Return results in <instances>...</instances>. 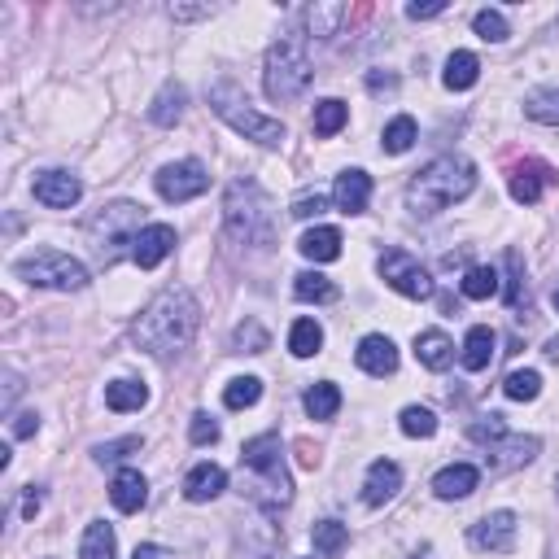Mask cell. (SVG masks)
Segmentation results:
<instances>
[{
	"mask_svg": "<svg viewBox=\"0 0 559 559\" xmlns=\"http://www.w3.org/2000/svg\"><path fill=\"white\" fill-rule=\"evenodd\" d=\"M197 328H201L197 297L188 289H162L145 311H140L136 328H132V341L145 354H153V359H171V354L193 346Z\"/></svg>",
	"mask_w": 559,
	"mask_h": 559,
	"instance_id": "6da1fadb",
	"label": "cell"
},
{
	"mask_svg": "<svg viewBox=\"0 0 559 559\" xmlns=\"http://www.w3.org/2000/svg\"><path fill=\"white\" fill-rule=\"evenodd\" d=\"M472 188H477V166L468 158H459V153H446V158L428 162L407 184V210L415 219H433V214H442L455 201H463Z\"/></svg>",
	"mask_w": 559,
	"mask_h": 559,
	"instance_id": "7a4b0ae2",
	"label": "cell"
},
{
	"mask_svg": "<svg viewBox=\"0 0 559 559\" xmlns=\"http://www.w3.org/2000/svg\"><path fill=\"white\" fill-rule=\"evenodd\" d=\"M223 228L236 245H254V249H267L276 245V210H271V197L258 188V180H241L228 184L223 193Z\"/></svg>",
	"mask_w": 559,
	"mask_h": 559,
	"instance_id": "3957f363",
	"label": "cell"
},
{
	"mask_svg": "<svg viewBox=\"0 0 559 559\" xmlns=\"http://www.w3.org/2000/svg\"><path fill=\"white\" fill-rule=\"evenodd\" d=\"M241 463L249 468V498L267 511V516H280L284 507L293 503V481L284 472V450L276 433H263L254 442H245Z\"/></svg>",
	"mask_w": 559,
	"mask_h": 559,
	"instance_id": "277c9868",
	"label": "cell"
},
{
	"mask_svg": "<svg viewBox=\"0 0 559 559\" xmlns=\"http://www.w3.org/2000/svg\"><path fill=\"white\" fill-rule=\"evenodd\" d=\"M210 110L223 118V123L232 127L236 136H245V140H254V145H267V149H276L280 140H284V123L280 118H267V114H258L254 105H249V97L241 92V83H232V79H219V83H210Z\"/></svg>",
	"mask_w": 559,
	"mask_h": 559,
	"instance_id": "5b68a950",
	"label": "cell"
},
{
	"mask_svg": "<svg viewBox=\"0 0 559 559\" xmlns=\"http://www.w3.org/2000/svg\"><path fill=\"white\" fill-rule=\"evenodd\" d=\"M315 79V66L306 49L297 40H280L267 49V62H263V88L271 101H297Z\"/></svg>",
	"mask_w": 559,
	"mask_h": 559,
	"instance_id": "8992f818",
	"label": "cell"
},
{
	"mask_svg": "<svg viewBox=\"0 0 559 559\" xmlns=\"http://www.w3.org/2000/svg\"><path fill=\"white\" fill-rule=\"evenodd\" d=\"M140 232L145 228H140L136 201H114V206H105L101 214L88 219V241H92V249H97L101 263H114V258L123 254V245H136Z\"/></svg>",
	"mask_w": 559,
	"mask_h": 559,
	"instance_id": "52a82bcc",
	"label": "cell"
},
{
	"mask_svg": "<svg viewBox=\"0 0 559 559\" xmlns=\"http://www.w3.org/2000/svg\"><path fill=\"white\" fill-rule=\"evenodd\" d=\"M14 271L27 284H40V289H83L88 284V267L79 263V258L62 254V249H35V254L18 258Z\"/></svg>",
	"mask_w": 559,
	"mask_h": 559,
	"instance_id": "ba28073f",
	"label": "cell"
},
{
	"mask_svg": "<svg viewBox=\"0 0 559 559\" xmlns=\"http://www.w3.org/2000/svg\"><path fill=\"white\" fill-rule=\"evenodd\" d=\"M376 267H380V280L394 293L411 297V302H428V297H433V276H428L420 267V258H411L407 249H385Z\"/></svg>",
	"mask_w": 559,
	"mask_h": 559,
	"instance_id": "9c48e42d",
	"label": "cell"
},
{
	"mask_svg": "<svg viewBox=\"0 0 559 559\" xmlns=\"http://www.w3.org/2000/svg\"><path fill=\"white\" fill-rule=\"evenodd\" d=\"M153 184H158V193L162 201H193L201 197L210 188V175H206V166H201L197 158H184V162H171V166H162L158 175H153Z\"/></svg>",
	"mask_w": 559,
	"mask_h": 559,
	"instance_id": "30bf717a",
	"label": "cell"
},
{
	"mask_svg": "<svg viewBox=\"0 0 559 559\" xmlns=\"http://www.w3.org/2000/svg\"><path fill=\"white\" fill-rule=\"evenodd\" d=\"M516 511H490L485 520L468 529V546L472 551H490V555H507L516 546Z\"/></svg>",
	"mask_w": 559,
	"mask_h": 559,
	"instance_id": "8fae6325",
	"label": "cell"
},
{
	"mask_svg": "<svg viewBox=\"0 0 559 559\" xmlns=\"http://www.w3.org/2000/svg\"><path fill=\"white\" fill-rule=\"evenodd\" d=\"M542 442L538 437H520V433H507L498 442L485 446V468L490 472H511V468H525V463L538 459Z\"/></svg>",
	"mask_w": 559,
	"mask_h": 559,
	"instance_id": "7c38bea8",
	"label": "cell"
},
{
	"mask_svg": "<svg viewBox=\"0 0 559 559\" xmlns=\"http://www.w3.org/2000/svg\"><path fill=\"white\" fill-rule=\"evenodd\" d=\"M31 193H35L40 206H49V210H70L83 197V184L70 171H40L35 175V184H31Z\"/></svg>",
	"mask_w": 559,
	"mask_h": 559,
	"instance_id": "4fadbf2b",
	"label": "cell"
},
{
	"mask_svg": "<svg viewBox=\"0 0 559 559\" xmlns=\"http://www.w3.org/2000/svg\"><path fill=\"white\" fill-rule=\"evenodd\" d=\"M171 249H175V228H166V223H149V228L136 236L132 258H136L140 271H153L166 254H171Z\"/></svg>",
	"mask_w": 559,
	"mask_h": 559,
	"instance_id": "5bb4252c",
	"label": "cell"
},
{
	"mask_svg": "<svg viewBox=\"0 0 559 559\" xmlns=\"http://www.w3.org/2000/svg\"><path fill=\"white\" fill-rule=\"evenodd\" d=\"M354 359H359V367L367 376H394L398 372V346L389 337H380V332H372V337L359 341Z\"/></svg>",
	"mask_w": 559,
	"mask_h": 559,
	"instance_id": "9a60e30c",
	"label": "cell"
},
{
	"mask_svg": "<svg viewBox=\"0 0 559 559\" xmlns=\"http://www.w3.org/2000/svg\"><path fill=\"white\" fill-rule=\"evenodd\" d=\"M398 490H402V468L394 459H376L372 468H367V481H363V503L380 507V503H389Z\"/></svg>",
	"mask_w": 559,
	"mask_h": 559,
	"instance_id": "2e32d148",
	"label": "cell"
},
{
	"mask_svg": "<svg viewBox=\"0 0 559 559\" xmlns=\"http://www.w3.org/2000/svg\"><path fill=\"white\" fill-rule=\"evenodd\" d=\"M551 184H555V171L546 162H525L511 171V197H516L520 206H533Z\"/></svg>",
	"mask_w": 559,
	"mask_h": 559,
	"instance_id": "e0dca14e",
	"label": "cell"
},
{
	"mask_svg": "<svg viewBox=\"0 0 559 559\" xmlns=\"http://www.w3.org/2000/svg\"><path fill=\"white\" fill-rule=\"evenodd\" d=\"M350 9L346 5H332V0H315V5H306V35L311 40H332V35H341V27H346Z\"/></svg>",
	"mask_w": 559,
	"mask_h": 559,
	"instance_id": "ac0fdd59",
	"label": "cell"
},
{
	"mask_svg": "<svg viewBox=\"0 0 559 559\" xmlns=\"http://www.w3.org/2000/svg\"><path fill=\"white\" fill-rule=\"evenodd\" d=\"M223 490H228V472H223L219 463H197V468L188 472V481H184L188 503H210V498H219Z\"/></svg>",
	"mask_w": 559,
	"mask_h": 559,
	"instance_id": "d6986e66",
	"label": "cell"
},
{
	"mask_svg": "<svg viewBox=\"0 0 559 559\" xmlns=\"http://www.w3.org/2000/svg\"><path fill=\"white\" fill-rule=\"evenodd\" d=\"M415 359H420L428 372H446V367L455 363V341H450L442 328H428L415 337Z\"/></svg>",
	"mask_w": 559,
	"mask_h": 559,
	"instance_id": "ffe728a7",
	"label": "cell"
},
{
	"mask_svg": "<svg viewBox=\"0 0 559 559\" xmlns=\"http://www.w3.org/2000/svg\"><path fill=\"white\" fill-rule=\"evenodd\" d=\"M477 485H481V472L472 468V463H450V468H442L433 477V494L450 503V498H468Z\"/></svg>",
	"mask_w": 559,
	"mask_h": 559,
	"instance_id": "44dd1931",
	"label": "cell"
},
{
	"mask_svg": "<svg viewBox=\"0 0 559 559\" xmlns=\"http://www.w3.org/2000/svg\"><path fill=\"white\" fill-rule=\"evenodd\" d=\"M367 197H372V175L367 171H346L337 175V188H332V201H337L346 214H363Z\"/></svg>",
	"mask_w": 559,
	"mask_h": 559,
	"instance_id": "7402d4cb",
	"label": "cell"
},
{
	"mask_svg": "<svg viewBox=\"0 0 559 559\" xmlns=\"http://www.w3.org/2000/svg\"><path fill=\"white\" fill-rule=\"evenodd\" d=\"M145 498H149V481L140 477L136 468H123V472H118L114 485H110V503H114L118 511H127V516H132V511L145 507Z\"/></svg>",
	"mask_w": 559,
	"mask_h": 559,
	"instance_id": "603a6c76",
	"label": "cell"
},
{
	"mask_svg": "<svg viewBox=\"0 0 559 559\" xmlns=\"http://www.w3.org/2000/svg\"><path fill=\"white\" fill-rule=\"evenodd\" d=\"M297 249H302L311 263H337L341 258V232L337 228H311L297 241Z\"/></svg>",
	"mask_w": 559,
	"mask_h": 559,
	"instance_id": "cb8c5ba5",
	"label": "cell"
},
{
	"mask_svg": "<svg viewBox=\"0 0 559 559\" xmlns=\"http://www.w3.org/2000/svg\"><path fill=\"white\" fill-rule=\"evenodd\" d=\"M481 79V62H477V53H450L446 57V75H442V83L450 92H468L472 83Z\"/></svg>",
	"mask_w": 559,
	"mask_h": 559,
	"instance_id": "d4e9b609",
	"label": "cell"
},
{
	"mask_svg": "<svg viewBox=\"0 0 559 559\" xmlns=\"http://www.w3.org/2000/svg\"><path fill=\"white\" fill-rule=\"evenodd\" d=\"M184 88L180 83H166V88L153 97V105H149V123H158V127H175L184 118Z\"/></svg>",
	"mask_w": 559,
	"mask_h": 559,
	"instance_id": "484cf974",
	"label": "cell"
},
{
	"mask_svg": "<svg viewBox=\"0 0 559 559\" xmlns=\"http://www.w3.org/2000/svg\"><path fill=\"white\" fill-rule=\"evenodd\" d=\"M494 346H498L494 328L477 324V328L468 332V341H463V367H468V372H481V367H490V359H494Z\"/></svg>",
	"mask_w": 559,
	"mask_h": 559,
	"instance_id": "4316f807",
	"label": "cell"
},
{
	"mask_svg": "<svg viewBox=\"0 0 559 559\" xmlns=\"http://www.w3.org/2000/svg\"><path fill=\"white\" fill-rule=\"evenodd\" d=\"M302 407H306V415H311V420H332V415L341 411V389L332 385V380H319V385L306 389Z\"/></svg>",
	"mask_w": 559,
	"mask_h": 559,
	"instance_id": "83f0119b",
	"label": "cell"
},
{
	"mask_svg": "<svg viewBox=\"0 0 559 559\" xmlns=\"http://www.w3.org/2000/svg\"><path fill=\"white\" fill-rule=\"evenodd\" d=\"M114 555H118V538H114V529L105 525V520H97V525L83 529L79 559H114Z\"/></svg>",
	"mask_w": 559,
	"mask_h": 559,
	"instance_id": "f1b7e54d",
	"label": "cell"
},
{
	"mask_svg": "<svg viewBox=\"0 0 559 559\" xmlns=\"http://www.w3.org/2000/svg\"><path fill=\"white\" fill-rule=\"evenodd\" d=\"M149 402V389L140 380H114L105 385V407L110 411H140Z\"/></svg>",
	"mask_w": 559,
	"mask_h": 559,
	"instance_id": "f546056e",
	"label": "cell"
},
{
	"mask_svg": "<svg viewBox=\"0 0 559 559\" xmlns=\"http://www.w3.org/2000/svg\"><path fill=\"white\" fill-rule=\"evenodd\" d=\"M293 297L297 302H337V284L319 271H302V276H293Z\"/></svg>",
	"mask_w": 559,
	"mask_h": 559,
	"instance_id": "4dcf8cb0",
	"label": "cell"
},
{
	"mask_svg": "<svg viewBox=\"0 0 559 559\" xmlns=\"http://www.w3.org/2000/svg\"><path fill=\"white\" fill-rule=\"evenodd\" d=\"M529 297V280H525V258L516 254V249H507V289H503V302L511 311H520Z\"/></svg>",
	"mask_w": 559,
	"mask_h": 559,
	"instance_id": "1f68e13d",
	"label": "cell"
},
{
	"mask_svg": "<svg viewBox=\"0 0 559 559\" xmlns=\"http://www.w3.org/2000/svg\"><path fill=\"white\" fill-rule=\"evenodd\" d=\"M525 114L533 118V123H542V127H559V88H538V92H529Z\"/></svg>",
	"mask_w": 559,
	"mask_h": 559,
	"instance_id": "d6a6232c",
	"label": "cell"
},
{
	"mask_svg": "<svg viewBox=\"0 0 559 559\" xmlns=\"http://www.w3.org/2000/svg\"><path fill=\"white\" fill-rule=\"evenodd\" d=\"M311 538H315V551H319V555H324V559H337L341 551H346V542H350V529L337 525V520H319Z\"/></svg>",
	"mask_w": 559,
	"mask_h": 559,
	"instance_id": "836d02e7",
	"label": "cell"
},
{
	"mask_svg": "<svg viewBox=\"0 0 559 559\" xmlns=\"http://www.w3.org/2000/svg\"><path fill=\"white\" fill-rule=\"evenodd\" d=\"M319 346H324V328H319L315 319H297L289 332V350L297 359H311V354H319Z\"/></svg>",
	"mask_w": 559,
	"mask_h": 559,
	"instance_id": "e575fe53",
	"label": "cell"
},
{
	"mask_svg": "<svg viewBox=\"0 0 559 559\" xmlns=\"http://www.w3.org/2000/svg\"><path fill=\"white\" fill-rule=\"evenodd\" d=\"M463 297H472V302H485V297H494L503 284H498V271L494 267H468V276L459 280Z\"/></svg>",
	"mask_w": 559,
	"mask_h": 559,
	"instance_id": "d590c367",
	"label": "cell"
},
{
	"mask_svg": "<svg viewBox=\"0 0 559 559\" xmlns=\"http://www.w3.org/2000/svg\"><path fill=\"white\" fill-rule=\"evenodd\" d=\"M258 398H263V380L258 376H236V380H228V389H223V402H228L232 411L254 407Z\"/></svg>",
	"mask_w": 559,
	"mask_h": 559,
	"instance_id": "8d00e7d4",
	"label": "cell"
},
{
	"mask_svg": "<svg viewBox=\"0 0 559 559\" xmlns=\"http://www.w3.org/2000/svg\"><path fill=\"white\" fill-rule=\"evenodd\" d=\"M415 136H420V132H415V118L398 114L394 123L385 127V136H380V149H385V153H407L415 145Z\"/></svg>",
	"mask_w": 559,
	"mask_h": 559,
	"instance_id": "74e56055",
	"label": "cell"
},
{
	"mask_svg": "<svg viewBox=\"0 0 559 559\" xmlns=\"http://www.w3.org/2000/svg\"><path fill=\"white\" fill-rule=\"evenodd\" d=\"M346 118H350V110H346V101H319L315 105V136H337L341 127H346Z\"/></svg>",
	"mask_w": 559,
	"mask_h": 559,
	"instance_id": "f35d334b",
	"label": "cell"
},
{
	"mask_svg": "<svg viewBox=\"0 0 559 559\" xmlns=\"http://www.w3.org/2000/svg\"><path fill=\"white\" fill-rule=\"evenodd\" d=\"M271 346V337H267V328L258 324V319H245V324H236L232 332V350L236 354H263Z\"/></svg>",
	"mask_w": 559,
	"mask_h": 559,
	"instance_id": "ab89813d",
	"label": "cell"
},
{
	"mask_svg": "<svg viewBox=\"0 0 559 559\" xmlns=\"http://www.w3.org/2000/svg\"><path fill=\"white\" fill-rule=\"evenodd\" d=\"M503 394L511 398V402H533L542 394V376L533 372V367H525V372H511L507 380H503Z\"/></svg>",
	"mask_w": 559,
	"mask_h": 559,
	"instance_id": "60d3db41",
	"label": "cell"
},
{
	"mask_svg": "<svg viewBox=\"0 0 559 559\" xmlns=\"http://www.w3.org/2000/svg\"><path fill=\"white\" fill-rule=\"evenodd\" d=\"M398 424H402V433H407V437H433L437 433V415L428 407H407Z\"/></svg>",
	"mask_w": 559,
	"mask_h": 559,
	"instance_id": "b9f144b4",
	"label": "cell"
},
{
	"mask_svg": "<svg viewBox=\"0 0 559 559\" xmlns=\"http://www.w3.org/2000/svg\"><path fill=\"white\" fill-rule=\"evenodd\" d=\"M472 27H477V35H481V40H490V44L507 40V18L498 14V9H481V14L472 18Z\"/></svg>",
	"mask_w": 559,
	"mask_h": 559,
	"instance_id": "7bdbcfd3",
	"label": "cell"
},
{
	"mask_svg": "<svg viewBox=\"0 0 559 559\" xmlns=\"http://www.w3.org/2000/svg\"><path fill=\"white\" fill-rule=\"evenodd\" d=\"M468 437H472V442H481V446H490V442H498V437H507L503 415H481V420L468 428Z\"/></svg>",
	"mask_w": 559,
	"mask_h": 559,
	"instance_id": "ee69618b",
	"label": "cell"
},
{
	"mask_svg": "<svg viewBox=\"0 0 559 559\" xmlns=\"http://www.w3.org/2000/svg\"><path fill=\"white\" fill-rule=\"evenodd\" d=\"M145 442H140V437H123V442H101L97 450H92V455H97V463H114V459H127L132 455V450H140Z\"/></svg>",
	"mask_w": 559,
	"mask_h": 559,
	"instance_id": "f6af8a7d",
	"label": "cell"
},
{
	"mask_svg": "<svg viewBox=\"0 0 559 559\" xmlns=\"http://www.w3.org/2000/svg\"><path fill=\"white\" fill-rule=\"evenodd\" d=\"M188 437H193V446H214V442H219V424H214L210 415H193Z\"/></svg>",
	"mask_w": 559,
	"mask_h": 559,
	"instance_id": "bcb514c9",
	"label": "cell"
},
{
	"mask_svg": "<svg viewBox=\"0 0 559 559\" xmlns=\"http://www.w3.org/2000/svg\"><path fill=\"white\" fill-rule=\"evenodd\" d=\"M324 206H328L324 193H302V197H297L293 206H289V214H293V219H311V214H319Z\"/></svg>",
	"mask_w": 559,
	"mask_h": 559,
	"instance_id": "7dc6e473",
	"label": "cell"
},
{
	"mask_svg": "<svg viewBox=\"0 0 559 559\" xmlns=\"http://www.w3.org/2000/svg\"><path fill=\"white\" fill-rule=\"evenodd\" d=\"M35 428H40V415H35V411H22V415H14V428H9V433H14V437H31Z\"/></svg>",
	"mask_w": 559,
	"mask_h": 559,
	"instance_id": "c3c4849f",
	"label": "cell"
},
{
	"mask_svg": "<svg viewBox=\"0 0 559 559\" xmlns=\"http://www.w3.org/2000/svg\"><path fill=\"white\" fill-rule=\"evenodd\" d=\"M437 14H446L442 0H433V5H407V18L411 22H424V18H437Z\"/></svg>",
	"mask_w": 559,
	"mask_h": 559,
	"instance_id": "681fc988",
	"label": "cell"
},
{
	"mask_svg": "<svg viewBox=\"0 0 559 559\" xmlns=\"http://www.w3.org/2000/svg\"><path fill=\"white\" fill-rule=\"evenodd\" d=\"M214 9L210 5H197V9H188V5H171V18L175 22H193V18H210Z\"/></svg>",
	"mask_w": 559,
	"mask_h": 559,
	"instance_id": "f907efd6",
	"label": "cell"
},
{
	"mask_svg": "<svg viewBox=\"0 0 559 559\" xmlns=\"http://www.w3.org/2000/svg\"><path fill=\"white\" fill-rule=\"evenodd\" d=\"M367 88H372V92H394L398 75H380V70H372V75H367Z\"/></svg>",
	"mask_w": 559,
	"mask_h": 559,
	"instance_id": "816d5d0a",
	"label": "cell"
},
{
	"mask_svg": "<svg viewBox=\"0 0 559 559\" xmlns=\"http://www.w3.org/2000/svg\"><path fill=\"white\" fill-rule=\"evenodd\" d=\"M18 394H22V380H18V372H9L5 376V407H14Z\"/></svg>",
	"mask_w": 559,
	"mask_h": 559,
	"instance_id": "f5cc1de1",
	"label": "cell"
},
{
	"mask_svg": "<svg viewBox=\"0 0 559 559\" xmlns=\"http://www.w3.org/2000/svg\"><path fill=\"white\" fill-rule=\"evenodd\" d=\"M40 507H44V494H40V490H31V494H27V503H22V516L31 520V516H35V511H40Z\"/></svg>",
	"mask_w": 559,
	"mask_h": 559,
	"instance_id": "db71d44e",
	"label": "cell"
},
{
	"mask_svg": "<svg viewBox=\"0 0 559 559\" xmlns=\"http://www.w3.org/2000/svg\"><path fill=\"white\" fill-rule=\"evenodd\" d=\"M297 459H302L306 468H315V463H319V455L311 450V442H297Z\"/></svg>",
	"mask_w": 559,
	"mask_h": 559,
	"instance_id": "11a10c76",
	"label": "cell"
},
{
	"mask_svg": "<svg viewBox=\"0 0 559 559\" xmlns=\"http://www.w3.org/2000/svg\"><path fill=\"white\" fill-rule=\"evenodd\" d=\"M136 559H166V551H158V546H140Z\"/></svg>",
	"mask_w": 559,
	"mask_h": 559,
	"instance_id": "9f6ffc18",
	"label": "cell"
},
{
	"mask_svg": "<svg viewBox=\"0 0 559 559\" xmlns=\"http://www.w3.org/2000/svg\"><path fill=\"white\" fill-rule=\"evenodd\" d=\"M546 359H555V363H559V337L551 341V346H546Z\"/></svg>",
	"mask_w": 559,
	"mask_h": 559,
	"instance_id": "6f0895ef",
	"label": "cell"
},
{
	"mask_svg": "<svg viewBox=\"0 0 559 559\" xmlns=\"http://www.w3.org/2000/svg\"><path fill=\"white\" fill-rule=\"evenodd\" d=\"M551 302H555V311H559V280H555V293H551Z\"/></svg>",
	"mask_w": 559,
	"mask_h": 559,
	"instance_id": "680465c9",
	"label": "cell"
}]
</instances>
